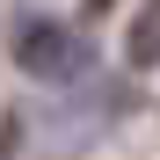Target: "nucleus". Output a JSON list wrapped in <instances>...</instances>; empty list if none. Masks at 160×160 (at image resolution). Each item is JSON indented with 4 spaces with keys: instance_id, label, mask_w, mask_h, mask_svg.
Here are the masks:
<instances>
[{
    "instance_id": "f257e3e1",
    "label": "nucleus",
    "mask_w": 160,
    "mask_h": 160,
    "mask_svg": "<svg viewBox=\"0 0 160 160\" xmlns=\"http://www.w3.org/2000/svg\"><path fill=\"white\" fill-rule=\"evenodd\" d=\"M15 58H22L29 80H80L88 44H80L66 22H22V29H15Z\"/></svg>"
},
{
    "instance_id": "f03ea898",
    "label": "nucleus",
    "mask_w": 160,
    "mask_h": 160,
    "mask_svg": "<svg viewBox=\"0 0 160 160\" xmlns=\"http://www.w3.org/2000/svg\"><path fill=\"white\" fill-rule=\"evenodd\" d=\"M124 58L131 66H160V0L138 8V22H131V37H124Z\"/></svg>"
},
{
    "instance_id": "7ed1b4c3",
    "label": "nucleus",
    "mask_w": 160,
    "mask_h": 160,
    "mask_svg": "<svg viewBox=\"0 0 160 160\" xmlns=\"http://www.w3.org/2000/svg\"><path fill=\"white\" fill-rule=\"evenodd\" d=\"M0 160H15V124H0Z\"/></svg>"
},
{
    "instance_id": "20e7f679",
    "label": "nucleus",
    "mask_w": 160,
    "mask_h": 160,
    "mask_svg": "<svg viewBox=\"0 0 160 160\" xmlns=\"http://www.w3.org/2000/svg\"><path fill=\"white\" fill-rule=\"evenodd\" d=\"M80 8H88V15H102V8H109V0H80Z\"/></svg>"
}]
</instances>
